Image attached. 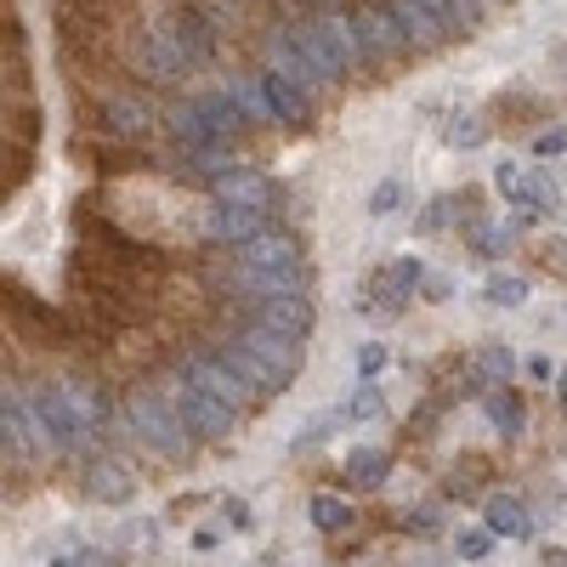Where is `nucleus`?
<instances>
[{"label":"nucleus","mask_w":567,"mask_h":567,"mask_svg":"<svg viewBox=\"0 0 567 567\" xmlns=\"http://www.w3.org/2000/svg\"><path fill=\"white\" fill-rule=\"evenodd\" d=\"M125 425L136 432V443L154 449L159 460H187V449H194V432L182 425V414H176L165 386H136L125 398Z\"/></svg>","instance_id":"7ed1b4c3"},{"label":"nucleus","mask_w":567,"mask_h":567,"mask_svg":"<svg viewBox=\"0 0 567 567\" xmlns=\"http://www.w3.org/2000/svg\"><path fill=\"white\" fill-rule=\"evenodd\" d=\"M199 233L205 239H216V245H227V256L233 250H245L256 233H267V216L261 210H233V205H210L205 210V221H199Z\"/></svg>","instance_id":"dca6fc26"},{"label":"nucleus","mask_w":567,"mask_h":567,"mask_svg":"<svg viewBox=\"0 0 567 567\" xmlns=\"http://www.w3.org/2000/svg\"><path fill=\"white\" fill-rule=\"evenodd\" d=\"M398 199H403V182H398V176H386V182L369 194V216H392V210H398Z\"/></svg>","instance_id":"72a5a7b5"},{"label":"nucleus","mask_w":567,"mask_h":567,"mask_svg":"<svg viewBox=\"0 0 567 567\" xmlns=\"http://www.w3.org/2000/svg\"><path fill=\"white\" fill-rule=\"evenodd\" d=\"M528 374L534 381H550V358H528Z\"/></svg>","instance_id":"a19ab883"},{"label":"nucleus","mask_w":567,"mask_h":567,"mask_svg":"<svg viewBox=\"0 0 567 567\" xmlns=\"http://www.w3.org/2000/svg\"><path fill=\"white\" fill-rule=\"evenodd\" d=\"M284 34H290V45L307 58V69H312L323 85H336V80H347V74L358 69L347 18H296V23H284Z\"/></svg>","instance_id":"20e7f679"},{"label":"nucleus","mask_w":567,"mask_h":567,"mask_svg":"<svg viewBox=\"0 0 567 567\" xmlns=\"http://www.w3.org/2000/svg\"><path fill=\"white\" fill-rule=\"evenodd\" d=\"M165 392H171V403H176L182 425L194 432V443H227L233 432H239V409H227L221 398H210L205 386L187 381V374H171Z\"/></svg>","instance_id":"423d86ee"},{"label":"nucleus","mask_w":567,"mask_h":567,"mask_svg":"<svg viewBox=\"0 0 567 567\" xmlns=\"http://www.w3.org/2000/svg\"><path fill=\"white\" fill-rule=\"evenodd\" d=\"M80 488H85V499H97V505H131L136 477H131V471H125L120 460H85Z\"/></svg>","instance_id":"f3484780"},{"label":"nucleus","mask_w":567,"mask_h":567,"mask_svg":"<svg viewBox=\"0 0 567 567\" xmlns=\"http://www.w3.org/2000/svg\"><path fill=\"white\" fill-rule=\"evenodd\" d=\"M545 567H567V550H550V556H545Z\"/></svg>","instance_id":"79ce46f5"},{"label":"nucleus","mask_w":567,"mask_h":567,"mask_svg":"<svg viewBox=\"0 0 567 567\" xmlns=\"http://www.w3.org/2000/svg\"><path fill=\"white\" fill-rule=\"evenodd\" d=\"M483 409H488V420H494V432H499V437H523V425H528V409H523V398H516L511 386L488 392V398H483Z\"/></svg>","instance_id":"5701e85b"},{"label":"nucleus","mask_w":567,"mask_h":567,"mask_svg":"<svg viewBox=\"0 0 567 567\" xmlns=\"http://www.w3.org/2000/svg\"><path fill=\"white\" fill-rule=\"evenodd\" d=\"M125 63H131L142 80H176V74H187V63H182V52H176V40L165 34V23L131 29V34H125Z\"/></svg>","instance_id":"1a4fd4ad"},{"label":"nucleus","mask_w":567,"mask_h":567,"mask_svg":"<svg viewBox=\"0 0 567 567\" xmlns=\"http://www.w3.org/2000/svg\"><path fill=\"white\" fill-rule=\"evenodd\" d=\"M29 398H34L40 437L52 443L58 454H85L91 437H97L103 420H109L103 386H91L85 374H52V381H40Z\"/></svg>","instance_id":"f257e3e1"},{"label":"nucleus","mask_w":567,"mask_h":567,"mask_svg":"<svg viewBox=\"0 0 567 567\" xmlns=\"http://www.w3.org/2000/svg\"><path fill=\"white\" fill-rule=\"evenodd\" d=\"M539 261H545V267H561V272H567V239H545V245H539Z\"/></svg>","instance_id":"58836bf2"},{"label":"nucleus","mask_w":567,"mask_h":567,"mask_svg":"<svg viewBox=\"0 0 567 567\" xmlns=\"http://www.w3.org/2000/svg\"><path fill=\"white\" fill-rule=\"evenodd\" d=\"M494 187H499V194H505L516 210L528 205V171H523V165H511V159H505V165H494Z\"/></svg>","instance_id":"2f4dec72"},{"label":"nucleus","mask_w":567,"mask_h":567,"mask_svg":"<svg viewBox=\"0 0 567 567\" xmlns=\"http://www.w3.org/2000/svg\"><path fill=\"white\" fill-rule=\"evenodd\" d=\"M425 7H432L437 18H443V29L460 40V34H471L483 23V0H425Z\"/></svg>","instance_id":"a878e982"},{"label":"nucleus","mask_w":567,"mask_h":567,"mask_svg":"<svg viewBox=\"0 0 567 567\" xmlns=\"http://www.w3.org/2000/svg\"><path fill=\"white\" fill-rule=\"evenodd\" d=\"M176 374H187L194 386H205L210 398H221L227 409H245V403H256V392H250V381L239 369H233L216 347H199V352H187L182 363H176Z\"/></svg>","instance_id":"0eeeda50"},{"label":"nucleus","mask_w":567,"mask_h":567,"mask_svg":"<svg viewBox=\"0 0 567 567\" xmlns=\"http://www.w3.org/2000/svg\"><path fill=\"white\" fill-rule=\"evenodd\" d=\"M556 392H561V409H567V369H561V381H556Z\"/></svg>","instance_id":"37998d69"},{"label":"nucleus","mask_w":567,"mask_h":567,"mask_svg":"<svg viewBox=\"0 0 567 567\" xmlns=\"http://www.w3.org/2000/svg\"><path fill=\"white\" fill-rule=\"evenodd\" d=\"M381 369H386V347H381V341H363V347H358V374H363V381H374Z\"/></svg>","instance_id":"c9c22d12"},{"label":"nucleus","mask_w":567,"mask_h":567,"mask_svg":"<svg viewBox=\"0 0 567 567\" xmlns=\"http://www.w3.org/2000/svg\"><path fill=\"white\" fill-rule=\"evenodd\" d=\"M347 483L352 488H381L386 477H392V449H381V443H358L352 454H347Z\"/></svg>","instance_id":"aec40b11"},{"label":"nucleus","mask_w":567,"mask_h":567,"mask_svg":"<svg viewBox=\"0 0 567 567\" xmlns=\"http://www.w3.org/2000/svg\"><path fill=\"white\" fill-rule=\"evenodd\" d=\"M347 34H352L358 69H374V63H392V58L414 52L409 34L398 29V18L386 12V0H352L347 7Z\"/></svg>","instance_id":"39448f33"},{"label":"nucleus","mask_w":567,"mask_h":567,"mask_svg":"<svg viewBox=\"0 0 567 567\" xmlns=\"http://www.w3.org/2000/svg\"><path fill=\"white\" fill-rule=\"evenodd\" d=\"M511 374H516V358H511V347H483L477 358H471V381H477V386H488V392L511 386Z\"/></svg>","instance_id":"b1692460"},{"label":"nucleus","mask_w":567,"mask_h":567,"mask_svg":"<svg viewBox=\"0 0 567 567\" xmlns=\"http://www.w3.org/2000/svg\"><path fill=\"white\" fill-rule=\"evenodd\" d=\"M483 301H488V307H499V312L523 307V301H528V278H516V272H494V278L483 284Z\"/></svg>","instance_id":"bb28decb"},{"label":"nucleus","mask_w":567,"mask_h":567,"mask_svg":"<svg viewBox=\"0 0 567 567\" xmlns=\"http://www.w3.org/2000/svg\"><path fill=\"white\" fill-rule=\"evenodd\" d=\"M483 523L494 528V539H528L534 534V516H528V505L516 494H494L483 505Z\"/></svg>","instance_id":"412c9836"},{"label":"nucleus","mask_w":567,"mask_h":567,"mask_svg":"<svg viewBox=\"0 0 567 567\" xmlns=\"http://www.w3.org/2000/svg\"><path fill=\"white\" fill-rule=\"evenodd\" d=\"M341 7H347V0H296L301 18H347Z\"/></svg>","instance_id":"e433bc0d"},{"label":"nucleus","mask_w":567,"mask_h":567,"mask_svg":"<svg viewBox=\"0 0 567 567\" xmlns=\"http://www.w3.org/2000/svg\"><path fill=\"white\" fill-rule=\"evenodd\" d=\"M414 290H425V261L420 256H392L386 267L369 272V296H363L369 307L363 312H374V307H381V312H403V301Z\"/></svg>","instance_id":"9d476101"},{"label":"nucleus","mask_w":567,"mask_h":567,"mask_svg":"<svg viewBox=\"0 0 567 567\" xmlns=\"http://www.w3.org/2000/svg\"><path fill=\"white\" fill-rule=\"evenodd\" d=\"M534 154H539V159L567 154V131H539V136H534Z\"/></svg>","instance_id":"4c0bfd02"},{"label":"nucleus","mask_w":567,"mask_h":567,"mask_svg":"<svg viewBox=\"0 0 567 567\" xmlns=\"http://www.w3.org/2000/svg\"><path fill=\"white\" fill-rule=\"evenodd\" d=\"M216 352L245 374L256 398L284 392L301 374V341H284V336H272V329H261V323H239Z\"/></svg>","instance_id":"f03ea898"},{"label":"nucleus","mask_w":567,"mask_h":567,"mask_svg":"<svg viewBox=\"0 0 567 567\" xmlns=\"http://www.w3.org/2000/svg\"><path fill=\"white\" fill-rule=\"evenodd\" d=\"M307 511H312V528H318V534H347V528L358 523V511H352L347 499H336V494H312Z\"/></svg>","instance_id":"393cba45"},{"label":"nucleus","mask_w":567,"mask_h":567,"mask_svg":"<svg viewBox=\"0 0 567 567\" xmlns=\"http://www.w3.org/2000/svg\"><path fill=\"white\" fill-rule=\"evenodd\" d=\"M488 550H494V528H488V523H471V528L454 534V556H460V561H483Z\"/></svg>","instance_id":"7c9ffc66"},{"label":"nucleus","mask_w":567,"mask_h":567,"mask_svg":"<svg viewBox=\"0 0 567 567\" xmlns=\"http://www.w3.org/2000/svg\"><path fill=\"white\" fill-rule=\"evenodd\" d=\"M250 323L272 329V336H284V341H307V336H312V301H307V290L256 301V307H250Z\"/></svg>","instance_id":"2eb2a0df"},{"label":"nucleus","mask_w":567,"mask_h":567,"mask_svg":"<svg viewBox=\"0 0 567 567\" xmlns=\"http://www.w3.org/2000/svg\"><path fill=\"white\" fill-rule=\"evenodd\" d=\"M0 443H7V460L12 465H29L34 449L45 443L40 437V420H34V398L23 386L7 381V392H0Z\"/></svg>","instance_id":"6e6552de"},{"label":"nucleus","mask_w":567,"mask_h":567,"mask_svg":"<svg viewBox=\"0 0 567 567\" xmlns=\"http://www.w3.org/2000/svg\"><path fill=\"white\" fill-rule=\"evenodd\" d=\"M233 261L250 267V272H307V267H301V245H296V233H284V227L256 233V239H250L245 250H233Z\"/></svg>","instance_id":"4468645a"},{"label":"nucleus","mask_w":567,"mask_h":567,"mask_svg":"<svg viewBox=\"0 0 567 567\" xmlns=\"http://www.w3.org/2000/svg\"><path fill=\"white\" fill-rule=\"evenodd\" d=\"M516 227H523V221H477V227H471L465 233V239H471V250H477L483 261H499V256H511V245H516Z\"/></svg>","instance_id":"4be33fe9"},{"label":"nucleus","mask_w":567,"mask_h":567,"mask_svg":"<svg viewBox=\"0 0 567 567\" xmlns=\"http://www.w3.org/2000/svg\"><path fill=\"white\" fill-rule=\"evenodd\" d=\"M386 12H392L398 29L409 34V45H443V40H454V34L443 29V18L425 7V0H386Z\"/></svg>","instance_id":"6ab92c4d"},{"label":"nucleus","mask_w":567,"mask_h":567,"mask_svg":"<svg viewBox=\"0 0 567 567\" xmlns=\"http://www.w3.org/2000/svg\"><path fill=\"white\" fill-rule=\"evenodd\" d=\"M341 414H347V420H369V414H381V386H369V381H363V386H358V398H352Z\"/></svg>","instance_id":"f704fd0d"},{"label":"nucleus","mask_w":567,"mask_h":567,"mask_svg":"<svg viewBox=\"0 0 567 567\" xmlns=\"http://www.w3.org/2000/svg\"><path fill=\"white\" fill-rule=\"evenodd\" d=\"M91 120H97L103 136H125V142L154 131V109L142 97H131V91H109V97H97V103H91Z\"/></svg>","instance_id":"ddd939ff"},{"label":"nucleus","mask_w":567,"mask_h":567,"mask_svg":"<svg viewBox=\"0 0 567 567\" xmlns=\"http://www.w3.org/2000/svg\"><path fill=\"white\" fill-rule=\"evenodd\" d=\"M210 205H233V210H272L278 205V187L261 176V171H250V165H233V171H221L216 182H210Z\"/></svg>","instance_id":"f8f14e48"},{"label":"nucleus","mask_w":567,"mask_h":567,"mask_svg":"<svg viewBox=\"0 0 567 567\" xmlns=\"http://www.w3.org/2000/svg\"><path fill=\"white\" fill-rule=\"evenodd\" d=\"M454 210H471V194H437L432 205L420 210V233H443V227H454Z\"/></svg>","instance_id":"c85d7f7f"},{"label":"nucleus","mask_w":567,"mask_h":567,"mask_svg":"<svg viewBox=\"0 0 567 567\" xmlns=\"http://www.w3.org/2000/svg\"><path fill=\"white\" fill-rule=\"evenodd\" d=\"M261 91H267V114H272L278 125H307V120H312V91H307V85L261 69Z\"/></svg>","instance_id":"a211bd4d"},{"label":"nucleus","mask_w":567,"mask_h":567,"mask_svg":"<svg viewBox=\"0 0 567 567\" xmlns=\"http://www.w3.org/2000/svg\"><path fill=\"white\" fill-rule=\"evenodd\" d=\"M221 516H227L233 528H250V505L245 499H221Z\"/></svg>","instance_id":"ea45409f"},{"label":"nucleus","mask_w":567,"mask_h":567,"mask_svg":"<svg viewBox=\"0 0 567 567\" xmlns=\"http://www.w3.org/2000/svg\"><path fill=\"white\" fill-rule=\"evenodd\" d=\"M528 216H545V210H561V182L556 171H528Z\"/></svg>","instance_id":"cd10ccee"},{"label":"nucleus","mask_w":567,"mask_h":567,"mask_svg":"<svg viewBox=\"0 0 567 567\" xmlns=\"http://www.w3.org/2000/svg\"><path fill=\"white\" fill-rule=\"evenodd\" d=\"M159 23H165V34L176 40V52H182L187 69H210V63H216V23H210V12H199V7H171Z\"/></svg>","instance_id":"9b49d317"},{"label":"nucleus","mask_w":567,"mask_h":567,"mask_svg":"<svg viewBox=\"0 0 567 567\" xmlns=\"http://www.w3.org/2000/svg\"><path fill=\"white\" fill-rule=\"evenodd\" d=\"M52 567H103V550L97 545H80V539H63L52 550Z\"/></svg>","instance_id":"473e14b6"},{"label":"nucleus","mask_w":567,"mask_h":567,"mask_svg":"<svg viewBox=\"0 0 567 567\" xmlns=\"http://www.w3.org/2000/svg\"><path fill=\"white\" fill-rule=\"evenodd\" d=\"M443 142H449V148H483V142H488V125H483L477 114H449Z\"/></svg>","instance_id":"c756f323"}]
</instances>
